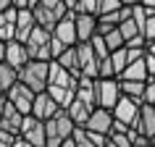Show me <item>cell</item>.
<instances>
[{"label":"cell","mask_w":155,"mask_h":147,"mask_svg":"<svg viewBox=\"0 0 155 147\" xmlns=\"http://www.w3.org/2000/svg\"><path fill=\"white\" fill-rule=\"evenodd\" d=\"M48 126V147H61L68 137H74V131H76V123L74 118L68 116V110H58L50 121H45Z\"/></svg>","instance_id":"1"},{"label":"cell","mask_w":155,"mask_h":147,"mask_svg":"<svg viewBox=\"0 0 155 147\" xmlns=\"http://www.w3.org/2000/svg\"><path fill=\"white\" fill-rule=\"evenodd\" d=\"M18 79L24 84H29L34 92L48 90V84H50V60H37V58H32L26 66L18 68Z\"/></svg>","instance_id":"2"},{"label":"cell","mask_w":155,"mask_h":147,"mask_svg":"<svg viewBox=\"0 0 155 147\" xmlns=\"http://www.w3.org/2000/svg\"><path fill=\"white\" fill-rule=\"evenodd\" d=\"M32 11H34V16H37V24L53 32L55 24H58V21H61V18H63L71 8H68V3H66V0H40Z\"/></svg>","instance_id":"3"},{"label":"cell","mask_w":155,"mask_h":147,"mask_svg":"<svg viewBox=\"0 0 155 147\" xmlns=\"http://www.w3.org/2000/svg\"><path fill=\"white\" fill-rule=\"evenodd\" d=\"M50 40H53V32L37 24V29L32 32V37L26 40V50H29V55H32V58H37V60H53Z\"/></svg>","instance_id":"4"},{"label":"cell","mask_w":155,"mask_h":147,"mask_svg":"<svg viewBox=\"0 0 155 147\" xmlns=\"http://www.w3.org/2000/svg\"><path fill=\"white\" fill-rule=\"evenodd\" d=\"M121 79L118 76H100L97 79V105H103V108H110L113 110L116 108V103L121 100Z\"/></svg>","instance_id":"5"},{"label":"cell","mask_w":155,"mask_h":147,"mask_svg":"<svg viewBox=\"0 0 155 147\" xmlns=\"http://www.w3.org/2000/svg\"><path fill=\"white\" fill-rule=\"evenodd\" d=\"M5 97H8V103H13L24 116H29V113H32V108H34V97H37V92H34L29 84H24L21 79H18V82L5 92Z\"/></svg>","instance_id":"6"},{"label":"cell","mask_w":155,"mask_h":147,"mask_svg":"<svg viewBox=\"0 0 155 147\" xmlns=\"http://www.w3.org/2000/svg\"><path fill=\"white\" fill-rule=\"evenodd\" d=\"M26 142H32L34 147H48V126L45 121H40L37 116H24V126H21V134Z\"/></svg>","instance_id":"7"},{"label":"cell","mask_w":155,"mask_h":147,"mask_svg":"<svg viewBox=\"0 0 155 147\" xmlns=\"http://www.w3.org/2000/svg\"><path fill=\"white\" fill-rule=\"evenodd\" d=\"M113 121H116L113 110H110V108L97 105V108L90 113V118H87V123H84V129L100 131V134H108V137H110V131H113Z\"/></svg>","instance_id":"8"},{"label":"cell","mask_w":155,"mask_h":147,"mask_svg":"<svg viewBox=\"0 0 155 147\" xmlns=\"http://www.w3.org/2000/svg\"><path fill=\"white\" fill-rule=\"evenodd\" d=\"M76 50H79L82 74L100 79V58H97V53H95V45H92V40H90V42H79V45H76Z\"/></svg>","instance_id":"9"},{"label":"cell","mask_w":155,"mask_h":147,"mask_svg":"<svg viewBox=\"0 0 155 147\" xmlns=\"http://www.w3.org/2000/svg\"><path fill=\"white\" fill-rule=\"evenodd\" d=\"M58 110H63V108L58 105V100L53 97L48 90L37 92V97H34V108H32V116H37L40 121H50Z\"/></svg>","instance_id":"10"},{"label":"cell","mask_w":155,"mask_h":147,"mask_svg":"<svg viewBox=\"0 0 155 147\" xmlns=\"http://www.w3.org/2000/svg\"><path fill=\"white\" fill-rule=\"evenodd\" d=\"M53 34H55L58 40H63L66 45H79V32H76V11H68V13H66V16L55 24Z\"/></svg>","instance_id":"11"},{"label":"cell","mask_w":155,"mask_h":147,"mask_svg":"<svg viewBox=\"0 0 155 147\" xmlns=\"http://www.w3.org/2000/svg\"><path fill=\"white\" fill-rule=\"evenodd\" d=\"M139 110H142V103H139V100L129 97V95H121V100H118L116 108H113V116L118 118V121H124V123H129V126H131V123L137 121Z\"/></svg>","instance_id":"12"},{"label":"cell","mask_w":155,"mask_h":147,"mask_svg":"<svg viewBox=\"0 0 155 147\" xmlns=\"http://www.w3.org/2000/svg\"><path fill=\"white\" fill-rule=\"evenodd\" d=\"M37 29V16L32 8H18V21H16V40L26 42L32 37V32Z\"/></svg>","instance_id":"13"},{"label":"cell","mask_w":155,"mask_h":147,"mask_svg":"<svg viewBox=\"0 0 155 147\" xmlns=\"http://www.w3.org/2000/svg\"><path fill=\"white\" fill-rule=\"evenodd\" d=\"M16 21H18V8L16 5L0 11V40L3 42L16 40Z\"/></svg>","instance_id":"14"},{"label":"cell","mask_w":155,"mask_h":147,"mask_svg":"<svg viewBox=\"0 0 155 147\" xmlns=\"http://www.w3.org/2000/svg\"><path fill=\"white\" fill-rule=\"evenodd\" d=\"M134 129L139 131V134H145L147 139L155 134V105H150V103H142V110H139L137 121L131 123Z\"/></svg>","instance_id":"15"},{"label":"cell","mask_w":155,"mask_h":147,"mask_svg":"<svg viewBox=\"0 0 155 147\" xmlns=\"http://www.w3.org/2000/svg\"><path fill=\"white\" fill-rule=\"evenodd\" d=\"M76 97L84 100L87 105L97 108V79L82 74V76H79V87H76Z\"/></svg>","instance_id":"16"},{"label":"cell","mask_w":155,"mask_h":147,"mask_svg":"<svg viewBox=\"0 0 155 147\" xmlns=\"http://www.w3.org/2000/svg\"><path fill=\"white\" fill-rule=\"evenodd\" d=\"M32 60V55H29V50H26V42H18V40H11L8 47H5V63L16 66V68H21V66H26Z\"/></svg>","instance_id":"17"},{"label":"cell","mask_w":155,"mask_h":147,"mask_svg":"<svg viewBox=\"0 0 155 147\" xmlns=\"http://www.w3.org/2000/svg\"><path fill=\"white\" fill-rule=\"evenodd\" d=\"M76 32H79V42H90L97 34V13H79L76 11Z\"/></svg>","instance_id":"18"},{"label":"cell","mask_w":155,"mask_h":147,"mask_svg":"<svg viewBox=\"0 0 155 147\" xmlns=\"http://www.w3.org/2000/svg\"><path fill=\"white\" fill-rule=\"evenodd\" d=\"M21 126H24V113H21L13 103H5V110H3V118H0V129H8V131H13V134H21Z\"/></svg>","instance_id":"19"},{"label":"cell","mask_w":155,"mask_h":147,"mask_svg":"<svg viewBox=\"0 0 155 147\" xmlns=\"http://www.w3.org/2000/svg\"><path fill=\"white\" fill-rule=\"evenodd\" d=\"M50 84H63V87H79V76H74L68 68L58 63V60H50Z\"/></svg>","instance_id":"20"},{"label":"cell","mask_w":155,"mask_h":147,"mask_svg":"<svg viewBox=\"0 0 155 147\" xmlns=\"http://www.w3.org/2000/svg\"><path fill=\"white\" fill-rule=\"evenodd\" d=\"M48 92L58 100L61 108H68L76 100V87H63V84H48Z\"/></svg>","instance_id":"21"},{"label":"cell","mask_w":155,"mask_h":147,"mask_svg":"<svg viewBox=\"0 0 155 147\" xmlns=\"http://www.w3.org/2000/svg\"><path fill=\"white\" fill-rule=\"evenodd\" d=\"M118 79H139V82H147V79H150L147 60H145V58H139V60H131V63L124 68V74L118 76Z\"/></svg>","instance_id":"22"},{"label":"cell","mask_w":155,"mask_h":147,"mask_svg":"<svg viewBox=\"0 0 155 147\" xmlns=\"http://www.w3.org/2000/svg\"><path fill=\"white\" fill-rule=\"evenodd\" d=\"M55 60L63 66V68H68L74 76H82V63H79V50H76V45L66 47V53L61 58H55Z\"/></svg>","instance_id":"23"},{"label":"cell","mask_w":155,"mask_h":147,"mask_svg":"<svg viewBox=\"0 0 155 147\" xmlns=\"http://www.w3.org/2000/svg\"><path fill=\"white\" fill-rule=\"evenodd\" d=\"M66 110H68V116H71L74 118V123H76V126H84V123H87V118H90V113L92 110H95V108L92 105H87V103H84V100H74L71 105L66 108Z\"/></svg>","instance_id":"24"},{"label":"cell","mask_w":155,"mask_h":147,"mask_svg":"<svg viewBox=\"0 0 155 147\" xmlns=\"http://www.w3.org/2000/svg\"><path fill=\"white\" fill-rule=\"evenodd\" d=\"M16 82H18V68L3 60V63H0V92L5 95V92H8Z\"/></svg>","instance_id":"25"},{"label":"cell","mask_w":155,"mask_h":147,"mask_svg":"<svg viewBox=\"0 0 155 147\" xmlns=\"http://www.w3.org/2000/svg\"><path fill=\"white\" fill-rule=\"evenodd\" d=\"M145 87H147V82H139V79H121V92L134 97V100H139V103H142Z\"/></svg>","instance_id":"26"},{"label":"cell","mask_w":155,"mask_h":147,"mask_svg":"<svg viewBox=\"0 0 155 147\" xmlns=\"http://www.w3.org/2000/svg\"><path fill=\"white\" fill-rule=\"evenodd\" d=\"M110 60H113V68H116V76H121L124 68L129 66V50L126 47H118L110 53Z\"/></svg>","instance_id":"27"},{"label":"cell","mask_w":155,"mask_h":147,"mask_svg":"<svg viewBox=\"0 0 155 147\" xmlns=\"http://www.w3.org/2000/svg\"><path fill=\"white\" fill-rule=\"evenodd\" d=\"M103 37H105L110 53H113V50H118V47H126V37L121 34V29H118V26H116V29H110L108 34H103Z\"/></svg>","instance_id":"28"},{"label":"cell","mask_w":155,"mask_h":147,"mask_svg":"<svg viewBox=\"0 0 155 147\" xmlns=\"http://www.w3.org/2000/svg\"><path fill=\"white\" fill-rule=\"evenodd\" d=\"M118 29H121V34L126 37V42H129V40H134L137 34H142V29H139V24H137V21H134L131 16H129V18H124L121 24H118Z\"/></svg>","instance_id":"29"},{"label":"cell","mask_w":155,"mask_h":147,"mask_svg":"<svg viewBox=\"0 0 155 147\" xmlns=\"http://www.w3.org/2000/svg\"><path fill=\"white\" fill-rule=\"evenodd\" d=\"M74 11H79V13H97L100 16V0H79Z\"/></svg>","instance_id":"30"},{"label":"cell","mask_w":155,"mask_h":147,"mask_svg":"<svg viewBox=\"0 0 155 147\" xmlns=\"http://www.w3.org/2000/svg\"><path fill=\"white\" fill-rule=\"evenodd\" d=\"M74 139H76V147H97L90 137H87V129H84V126H76V131H74Z\"/></svg>","instance_id":"31"},{"label":"cell","mask_w":155,"mask_h":147,"mask_svg":"<svg viewBox=\"0 0 155 147\" xmlns=\"http://www.w3.org/2000/svg\"><path fill=\"white\" fill-rule=\"evenodd\" d=\"M118 8H124V0H100V13H110Z\"/></svg>","instance_id":"32"},{"label":"cell","mask_w":155,"mask_h":147,"mask_svg":"<svg viewBox=\"0 0 155 147\" xmlns=\"http://www.w3.org/2000/svg\"><path fill=\"white\" fill-rule=\"evenodd\" d=\"M16 139H18V134H13L8 129H0V147H13Z\"/></svg>","instance_id":"33"},{"label":"cell","mask_w":155,"mask_h":147,"mask_svg":"<svg viewBox=\"0 0 155 147\" xmlns=\"http://www.w3.org/2000/svg\"><path fill=\"white\" fill-rule=\"evenodd\" d=\"M142 103L155 105V79H147V87H145V95H142Z\"/></svg>","instance_id":"34"},{"label":"cell","mask_w":155,"mask_h":147,"mask_svg":"<svg viewBox=\"0 0 155 147\" xmlns=\"http://www.w3.org/2000/svg\"><path fill=\"white\" fill-rule=\"evenodd\" d=\"M110 139H113L118 147H134V142H131V137H129V131H126V134H116V131H113V134H110Z\"/></svg>","instance_id":"35"},{"label":"cell","mask_w":155,"mask_h":147,"mask_svg":"<svg viewBox=\"0 0 155 147\" xmlns=\"http://www.w3.org/2000/svg\"><path fill=\"white\" fill-rule=\"evenodd\" d=\"M145 37H147V42L155 40V13H150V18H147V24H145Z\"/></svg>","instance_id":"36"},{"label":"cell","mask_w":155,"mask_h":147,"mask_svg":"<svg viewBox=\"0 0 155 147\" xmlns=\"http://www.w3.org/2000/svg\"><path fill=\"white\" fill-rule=\"evenodd\" d=\"M16 8H32V0H13Z\"/></svg>","instance_id":"37"},{"label":"cell","mask_w":155,"mask_h":147,"mask_svg":"<svg viewBox=\"0 0 155 147\" xmlns=\"http://www.w3.org/2000/svg\"><path fill=\"white\" fill-rule=\"evenodd\" d=\"M13 147H34V145H32V142H26L24 137H18L16 142H13Z\"/></svg>","instance_id":"38"},{"label":"cell","mask_w":155,"mask_h":147,"mask_svg":"<svg viewBox=\"0 0 155 147\" xmlns=\"http://www.w3.org/2000/svg\"><path fill=\"white\" fill-rule=\"evenodd\" d=\"M139 3H142V5H145L150 13H155V0H139Z\"/></svg>","instance_id":"39"},{"label":"cell","mask_w":155,"mask_h":147,"mask_svg":"<svg viewBox=\"0 0 155 147\" xmlns=\"http://www.w3.org/2000/svg\"><path fill=\"white\" fill-rule=\"evenodd\" d=\"M5 47H8V42H3V40H0V63L5 60Z\"/></svg>","instance_id":"40"},{"label":"cell","mask_w":155,"mask_h":147,"mask_svg":"<svg viewBox=\"0 0 155 147\" xmlns=\"http://www.w3.org/2000/svg\"><path fill=\"white\" fill-rule=\"evenodd\" d=\"M13 5V0H0V11H5V8H11Z\"/></svg>","instance_id":"41"},{"label":"cell","mask_w":155,"mask_h":147,"mask_svg":"<svg viewBox=\"0 0 155 147\" xmlns=\"http://www.w3.org/2000/svg\"><path fill=\"white\" fill-rule=\"evenodd\" d=\"M147 53H153V55H155V40H153V42H147Z\"/></svg>","instance_id":"42"},{"label":"cell","mask_w":155,"mask_h":147,"mask_svg":"<svg viewBox=\"0 0 155 147\" xmlns=\"http://www.w3.org/2000/svg\"><path fill=\"white\" fill-rule=\"evenodd\" d=\"M66 3H68V8L74 11V8H76V3H79V0H66Z\"/></svg>","instance_id":"43"},{"label":"cell","mask_w":155,"mask_h":147,"mask_svg":"<svg viewBox=\"0 0 155 147\" xmlns=\"http://www.w3.org/2000/svg\"><path fill=\"white\" fill-rule=\"evenodd\" d=\"M134 3H139V0H124V5H134Z\"/></svg>","instance_id":"44"},{"label":"cell","mask_w":155,"mask_h":147,"mask_svg":"<svg viewBox=\"0 0 155 147\" xmlns=\"http://www.w3.org/2000/svg\"><path fill=\"white\" fill-rule=\"evenodd\" d=\"M105 147H118V145H116L113 139H108V145H105Z\"/></svg>","instance_id":"45"}]
</instances>
